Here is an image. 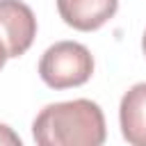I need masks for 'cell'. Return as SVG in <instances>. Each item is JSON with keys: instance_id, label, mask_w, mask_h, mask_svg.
Masks as SVG:
<instances>
[{"instance_id": "cell-1", "label": "cell", "mask_w": 146, "mask_h": 146, "mask_svg": "<svg viewBox=\"0 0 146 146\" xmlns=\"http://www.w3.org/2000/svg\"><path fill=\"white\" fill-rule=\"evenodd\" d=\"M32 137L39 146H100L107 137L105 116L87 98L50 103L36 114Z\"/></svg>"}, {"instance_id": "cell-2", "label": "cell", "mask_w": 146, "mask_h": 146, "mask_svg": "<svg viewBox=\"0 0 146 146\" xmlns=\"http://www.w3.org/2000/svg\"><path fill=\"white\" fill-rule=\"evenodd\" d=\"M39 75L57 91L80 87L94 75V57L89 48L78 41H57L41 55Z\"/></svg>"}, {"instance_id": "cell-3", "label": "cell", "mask_w": 146, "mask_h": 146, "mask_svg": "<svg viewBox=\"0 0 146 146\" xmlns=\"http://www.w3.org/2000/svg\"><path fill=\"white\" fill-rule=\"evenodd\" d=\"M36 36L34 11L21 0H0V41L9 57L27 52Z\"/></svg>"}, {"instance_id": "cell-4", "label": "cell", "mask_w": 146, "mask_h": 146, "mask_svg": "<svg viewBox=\"0 0 146 146\" xmlns=\"http://www.w3.org/2000/svg\"><path fill=\"white\" fill-rule=\"evenodd\" d=\"M119 0H57V11L62 21L80 32L100 30L110 18H114Z\"/></svg>"}, {"instance_id": "cell-5", "label": "cell", "mask_w": 146, "mask_h": 146, "mask_svg": "<svg viewBox=\"0 0 146 146\" xmlns=\"http://www.w3.org/2000/svg\"><path fill=\"white\" fill-rule=\"evenodd\" d=\"M121 135L132 146H146V82L132 84L119 105Z\"/></svg>"}, {"instance_id": "cell-6", "label": "cell", "mask_w": 146, "mask_h": 146, "mask_svg": "<svg viewBox=\"0 0 146 146\" xmlns=\"http://www.w3.org/2000/svg\"><path fill=\"white\" fill-rule=\"evenodd\" d=\"M7 144V146H21V137L5 123H0V146Z\"/></svg>"}, {"instance_id": "cell-7", "label": "cell", "mask_w": 146, "mask_h": 146, "mask_svg": "<svg viewBox=\"0 0 146 146\" xmlns=\"http://www.w3.org/2000/svg\"><path fill=\"white\" fill-rule=\"evenodd\" d=\"M7 59H9V55H7V50H5V46H2V41H0V71H2V66H5Z\"/></svg>"}, {"instance_id": "cell-8", "label": "cell", "mask_w": 146, "mask_h": 146, "mask_svg": "<svg viewBox=\"0 0 146 146\" xmlns=\"http://www.w3.org/2000/svg\"><path fill=\"white\" fill-rule=\"evenodd\" d=\"M141 50H144V55H146V30H144V36H141Z\"/></svg>"}]
</instances>
